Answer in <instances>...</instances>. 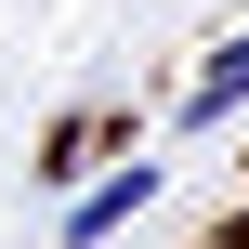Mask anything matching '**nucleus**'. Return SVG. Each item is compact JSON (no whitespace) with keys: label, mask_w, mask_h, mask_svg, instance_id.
<instances>
[{"label":"nucleus","mask_w":249,"mask_h":249,"mask_svg":"<svg viewBox=\"0 0 249 249\" xmlns=\"http://www.w3.org/2000/svg\"><path fill=\"white\" fill-rule=\"evenodd\" d=\"M144 210H158V158H118V171H92L66 197V249H105L118 223H144Z\"/></svg>","instance_id":"nucleus-1"},{"label":"nucleus","mask_w":249,"mask_h":249,"mask_svg":"<svg viewBox=\"0 0 249 249\" xmlns=\"http://www.w3.org/2000/svg\"><path fill=\"white\" fill-rule=\"evenodd\" d=\"M236 105H249V26L210 53V66H197V92H184V131H223Z\"/></svg>","instance_id":"nucleus-2"}]
</instances>
